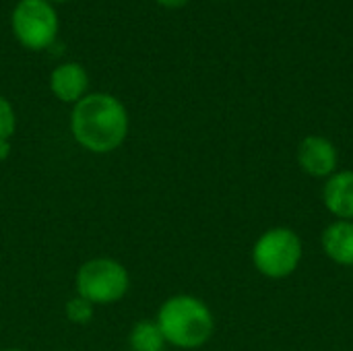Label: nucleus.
<instances>
[{"mask_svg":"<svg viewBox=\"0 0 353 351\" xmlns=\"http://www.w3.org/2000/svg\"><path fill=\"white\" fill-rule=\"evenodd\" d=\"M17 128V114L6 97L0 95V139H10Z\"/></svg>","mask_w":353,"mask_h":351,"instance_id":"obj_12","label":"nucleus"},{"mask_svg":"<svg viewBox=\"0 0 353 351\" xmlns=\"http://www.w3.org/2000/svg\"><path fill=\"white\" fill-rule=\"evenodd\" d=\"M132 351H165V339L155 321H139L128 337Z\"/></svg>","mask_w":353,"mask_h":351,"instance_id":"obj_10","label":"nucleus"},{"mask_svg":"<svg viewBox=\"0 0 353 351\" xmlns=\"http://www.w3.org/2000/svg\"><path fill=\"white\" fill-rule=\"evenodd\" d=\"M325 254L339 267H353V221L335 219L321 236Z\"/></svg>","mask_w":353,"mask_h":351,"instance_id":"obj_9","label":"nucleus"},{"mask_svg":"<svg viewBox=\"0 0 353 351\" xmlns=\"http://www.w3.org/2000/svg\"><path fill=\"white\" fill-rule=\"evenodd\" d=\"M323 203L337 219L353 221V170H337L323 186Z\"/></svg>","mask_w":353,"mask_h":351,"instance_id":"obj_8","label":"nucleus"},{"mask_svg":"<svg viewBox=\"0 0 353 351\" xmlns=\"http://www.w3.org/2000/svg\"><path fill=\"white\" fill-rule=\"evenodd\" d=\"M52 93L64 103H77L87 95L89 74L79 62H62L50 74Z\"/></svg>","mask_w":353,"mask_h":351,"instance_id":"obj_7","label":"nucleus"},{"mask_svg":"<svg viewBox=\"0 0 353 351\" xmlns=\"http://www.w3.org/2000/svg\"><path fill=\"white\" fill-rule=\"evenodd\" d=\"M128 112L110 93H87L74 103L70 130L74 141L91 153L116 151L128 134Z\"/></svg>","mask_w":353,"mask_h":351,"instance_id":"obj_1","label":"nucleus"},{"mask_svg":"<svg viewBox=\"0 0 353 351\" xmlns=\"http://www.w3.org/2000/svg\"><path fill=\"white\" fill-rule=\"evenodd\" d=\"M157 4H161L163 8H182L184 4H188L190 0H155Z\"/></svg>","mask_w":353,"mask_h":351,"instance_id":"obj_13","label":"nucleus"},{"mask_svg":"<svg viewBox=\"0 0 353 351\" xmlns=\"http://www.w3.org/2000/svg\"><path fill=\"white\" fill-rule=\"evenodd\" d=\"M50 2H66V0H50Z\"/></svg>","mask_w":353,"mask_h":351,"instance_id":"obj_16","label":"nucleus"},{"mask_svg":"<svg viewBox=\"0 0 353 351\" xmlns=\"http://www.w3.org/2000/svg\"><path fill=\"white\" fill-rule=\"evenodd\" d=\"M0 351H23V350H12V348H10V350H0Z\"/></svg>","mask_w":353,"mask_h":351,"instance_id":"obj_15","label":"nucleus"},{"mask_svg":"<svg viewBox=\"0 0 353 351\" xmlns=\"http://www.w3.org/2000/svg\"><path fill=\"white\" fill-rule=\"evenodd\" d=\"M95 314V304H91L89 300L74 296L66 302V319L74 325H87L91 323Z\"/></svg>","mask_w":353,"mask_h":351,"instance_id":"obj_11","label":"nucleus"},{"mask_svg":"<svg viewBox=\"0 0 353 351\" xmlns=\"http://www.w3.org/2000/svg\"><path fill=\"white\" fill-rule=\"evenodd\" d=\"M298 166L312 178H329L339 168L337 147L323 134H308L298 147Z\"/></svg>","mask_w":353,"mask_h":351,"instance_id":"obj_6","label":"nucleus"},{"mask_svg":"<svg viewBox=\"0 0 353 351\" xmlns=\"http://www.w3.org/2000/svg\"><path fill=\"white\" fill-rule=\"evenodd\" d=\"M304 257L302 238L292 228H271L252 246V265L267 279H285L296 273Z\"/></svg>","mask_w":353,"mask_h":351,"instance_id":"obj_3","label":"nucleus"},{"mask_svg":"<svg viewBox=\"0 0 353 351\" xmlns=\"http://www.w3.org/2000/svg\"><path fill=\"white\" fill-rule=\"evenodd\" d=\"M165 343L180 350H199L215 333V319L211 308L196 296L178 294L168 298L157 312Z\"/></svg>","mask_w":353,"mask_h":351,"instance_id":"obj_2","label":"nucleus"},{"mask_svg":"<svg viewBox=\"0 0 353 351\" xmlns=\"http://www.w3.org/2000/svg\"><path fill=\"white\" fill-rule=\"evenodd\" d=\"M77 296L89 300L95 306H108L120 302L130 288V275L126 267L114 259H91L83 263L74 277Z\"/></svg>","mask_w":353,"mask_h":351,"instance_id":"obj_4","label":"nucleus"},{"mask_svg":"<svg viewBox=\"0 0 353 351\" xmlns=\"http://www.w3.org/2000/svg\"><path fill=\"white\" fill-rule=\"evenodd\" d=\"M58 14L50 0H19L10 14L17 41L33 52L48 50L58 35Z\"/></svg>","mask_w":353,"mask_h":351,"instance_id":"obj_5","label":"nucleus"},{"mask_svg":"<svg viewBox=\"0 0 353 351\" xmlns=\"http://www.w3.org/2000/svg\"><path fill=\"white\" fill-rule=\"evenodd\" d=\"M10 155V139H0V161Z\"/></svg>","mask_w":353,"mask_h":351,"instance_id":"obj_14","label":"nucleus"}]
</instances>
